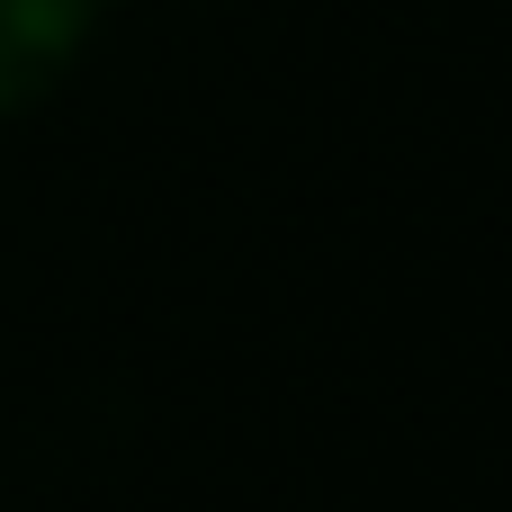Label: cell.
<instances>
[{
    "label": "cell",
    "mask_w": 512,
    "mask_h": 512,
    "mask_svg": "<svg viewBox=\"0 0 512 512\" xmlns=\"http://www.w3.org/2000/svg\"><path fill=\"white\" fill-rule=\"evenodd\" d=\"M99 9L108 0H0V117L36 108L81 63V45L99 36Z\"/></svg>",
    "instance_id": "cell-1"
}]
</instances>
